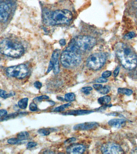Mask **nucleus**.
<instances>
[{
    "instance_id": "0eeeda50",
    "label": "nucleus",
    "mask_w": 137,
    "mask_h": 154,
    "mask_svg": "<svg viewBox=\"0 0 137 154\" xmlns=\"http://www.w3.org/2000/svg\"><path fill=\"white\" fill-rule=\"evenodd\" d=\"M75 44L79 50L86 51L91 50L96 43V39L91 36H79L75 41Z\"/></svg>"
},
{
    "instance_id": "20e7f679",
    "label": "nucleus",
    "mask_w": 137,
    "mask_h": 154,
    "mask_svg": "<svg viewBox=\"0 0 137 154\" xmlns=\"http://www.w3.org/2000/svg\"><path fill=\"white\" fill-rule=\"evenodd\" d=\"M72 14L71 12L66 9L57 10L51 13L50 23L51 24H67L72 20Z\"/></svg>"
},
{
    "instance_id": "ddd939ff",
    "label": "nucleus",
    "mask_w": 137,
    "mask_h": 154,
    "mask_svg": "<svg viewBox=\"0 0 137 154\" xmlns=\"http://www.w3.org/2000/svg\"><path fill=\"white\" fill-rule=\"evenodd\" d=\"M126 120L124 118H115L111 120L108 122L109 126L116 128H120L125 126Z\"/></svg>"
},
{
    "instance_id": "6e6552de",
    "label": "nucleus",
    "mask_w": 137,
    "mask_h": 154,
    "mask_svg": "<svg viewBox=\"0 0 137 154\" xmlns=\"http://www.w3.org/2000/svg\"><path fill=\"white\" fill-rule=\"evenodd\" d=\"M28 68L24 64L9 67L6 70L7 75L9 77H15L19 79L25 78L28 73Z\"/></svg>"
},
{
    "instance_id": "f8f14e48",
    "label": "nucleus",
    "mask_w": 137,
    "mask_h": 154,
    "mask_svg": "<svg viewBox=\"0 0 137 154\" xmlns=\"http://www.w3.org/2000/svg\"><path fill=\"white\" fill-rule=\"evenodd\" d=\"M60 53V50H56L53 51L51 56V62L53 64V72L55 74H57L59 72V63L58 61V57Z\"/></svg>"
},
{
    "instance_id": "7ed1b4c3",
    "label": "nucleus",
    "mask_w": 137,
    "mask_h": 154,
    "mask_svg": "<svg viewBox=\"0 0 137 154\" xmlns=\"http://www.w3.org/2000/svg\"><path fill=\"white\" fill-rule=\"evenodd\" d=\"M61 61L64 67L67 68H73L80 63L81 58L77 52L67 50L61 53Z\"/></svg>"
},
{
    "instance_id": "cd10ccee",
    "label": "nucleus",
    "mask_w": 137,
    "mask_h": 154,
    "mask_svg": "<svg viewBox=\"0 0 137 154\" xmlns=\"http://www.w3.org/2000/svg\"><path fill=\"white\" fill-rule=\"evenodd\" d=\"M136 36V34L133 32H130L125 35V38L127 39H130Z\"/></svg>"
},
{
    "instance_id": "f704fd0d",
    "label": "nucleus",
    "mask_w": 137,
    "mask_h": 154,
    "mask_svg": "<svg viewBox=\"0 0 137 154\" xmlns=\"http://www.w3.org/2000/svg\"><path fill=\"white\" fill-rule=\"evenodd\" d=\"M120 68L119 66H118V67L116 68L115 70H114L113 73V76L115 78L117 76H118V75L119 74V72H120Z\"/></svg>"
},
{
    "instance_id": "a211bd4d",
    "label": "nucleus",
    "mask_w": 137,
    "mask_h": 154,
    "mask_svg": "<svg viewBox=\"0 0 137 154\" xmlns=\"http://www.w3.org/2000/svg\"><path fill=\"white\" fill-rule=\"evenodd\" d=\"M118 93L120 94H125L127 96H130L133 93L131 90L126 88H119L118 90Z\"/></svg>"
},
{
    "instance_id": "e433bc0d",
    "label": "nucleus",
    "mask_w": 137,
    "mask_h": 154,
    "mask_svg": "<svg viewBox=\"0 0 137 154\" xmlns=\"http://www.w3.org/2000/svg\"><path fill=\"white\" fill-rule=\"evenodd\" d=\"M53 68V64L52 62L50 61L49 63V65L48 68V70L47 72V74L49 73V72L51 71V70H52Z\"/></svg>"
},
{
    "instance_id": "7c9ffc66",
    "label": "nucleus",
    "mask_w": 137,
    "mask_h": 154,
    "mask_svg": "<svg viewBox=\"0 0 137 154\" xmlns=\"http://www.w3.org/2000/svg\"><path fill=\"white\" fill-rule=\"evenodd\" d=\"M37 145V143L35 142H29L27 145V148L28 149L33 148L35 147Z\"/></svg>"
},
{
    "instance_id": "c9c22d12",
    "label": "nucleus",
    "mask_w": 137,
    "mask_h": 154,
    "mask_svg": "<svg viewBox=\"0 0 137 154\" xmlns=\"http://www.w3.org/2000/svg\"><path fill=\"white\" fill-rule=\"evenodd\" d=\"M7 114V111L4 109H0V117L5 116Z\"/></svg>"
},
{
    "instance_id": "393cba45",
    "label": "nucleus",
    "mask_w": 137,
    "mask_h": 154,
    "mask_svg": "<svg viewBox=\"0 0 137 154\" xmlns=\"http://www.w3.org/2000/svg\"><path fill=\"white\" fill-rule=\"evenodd\" d=\"M93 90V88L91 87H85L81 89V92L85 95H89L90 94V92Z\"/></svg>"
},
{
    "instance_id": "4be33fe9",
    "label": "nucleus",
    "mask_w": 137,
    "mask_h": 154,
    "mask_svg": "<svg viewBox=\"0 0 137 154\" xmlns=\"http://www.w3.org/2000/svg\"><path fill=\"white\" fill-rule=\"evenodd\" d=\"M71 104H72L71 103H68L67 104L62 105L60 106L57 107V108H55L53 111L54 112H57L63 111H65L66 108H67L68 107L70 106Z\"/></svg>"
},
{
    "instance_id": "c756f323",
    "label": "nucleus",
    "mask_w": 137,
    "mask_h": 154,
    "mask_svg": "<svg viewBox=\"0 0 137 154\" xmlns=\"http://www.w3.org/2000/svg\"><path fill=\"white\" fill-rule=\"evenodd\" d=\"M111 75V72L109 71H106L103 72L102 74V77L105 78H109Z\"/></svg>"
},
{
    "instance_id": "f257e3e1",
    "label": "nucleus",
    "mask_w": 137,
    "mask_h": 154,
    "mask_svg": "<svg viewBox=\"0 0 137 154\" xmlns=\"http://www.w3.org/2000/svg\"><path fill=\"white\" fill-rule=\"evenodd\" d=\"M115 50L118 59L124 68L132 70L137 67V55L130 46L124 43H118Z\"/></svg>"
},
{
    "instance_id": "2f4dec72",
    "label": "nucleus",
    "mask_w": 137,
    "mask_h": 154,
    "mask_svg": "<svg viewBox=\"0 0 137 154\" xmlns=\"http://www.w3.org/2000/svg\"><path fill=\"white\" fill-rule=\"evenodd\" d=\"M108 81V80L103 77L97 79L96 82L98 83H105Z\"/></svg>"
},
{
    "instance_id": "6ab92c4d",
    "label": "nucleus",
    "mask_w": 137,
    "mask_h": 154,
    "mask_svg": "<svg viewBox=\"0 0 137 154\" xmlns=\"http://www.w3.org/2000/svg\"><path fill=\"white\" fill-rule=\"evenodd\" d=\"M15 95V93L13 91L11 92L10 93H7V92L3 90L0 89V97L6 99L7 98L13 96Z\"/></svg>"
},
{
    "instance_id": "f03ea898",
    "label": "nucleus",
    "mask_w": 137,
    "mask_h": 154,
    "mask_svg": "<svg viewBox=\"0 0 137 154\" xmlns=\"http://www.w3.org/2000/svg\"><path fill=\"white\" fill-rule=\"evenodd\" d=\"M24 51L23 46L18 42L6 39L0 42V53L2 54L17 58L21 56Z\"/></svg>"
},
{
    "instance_id": "4468645a",
    "label": "nucleus",
    "mask_w": 137,
    "mask_h": 154,
    "mask_svg": "<svg viewBox=\"0 0 137 154\" xmlns=\"http://www.w3.org/2000/svg\"><path fill=\"white\" fill-rule=\"evenodd\" d=\"M92 113H93V111H92L79 109V110H72V111H68L66 112L65 113H64V114H63L74 116L83 115L89 114Z\"/></svg>"
},
{
    "instance_id": "423d86ee",
    "label": "nucleus",
    "mask_w": 137,
    "mask_h": 154,
    "mask_svg": "<svg viewBox=\"0 0 137 154\" xmlns=\"http://www.w3.org/2000/svg\"><path fill=\"white\" fill-rule=\"evenodd\" d=\"M15 3L14 0H1L0 1V22L5 23L8 20Z\"/></svg>"
},
{
    "instance_id": "473e14b6",
    "label": "nucleus",
    "mask_w": 137,
    "mask_h": 154,
    "mask_svg": "<svg viewBox=\"0 0 137 154\" xmlns=\"http://www.w3.org/2000/svg\"><path fill=\"white\" fill-rule=\"evenodd\" d=\"M93 87L97 91L99 92L101 88H102L103 85L100 84H95L93 85Z\"/></svg>"
},
{
    "instance_id": "9b49d317",
    "label": "nucleus",
    "mask_w": 137,
    "mask_h": 154,
    "mask_svg": "<svg viewBox=\"0 0 137 154\" xmlns=\"http://www.w3.org/2000/svg\"><path fill=\"white\" fill-rule=\"evenodd\" d=\"M85 147L83 144H72L67 148V153L70 154H81L83 153Z\"/></svg>"
},
{
    "instance_id": "72a5a7b5",
    "label": "nucleus",
    "mask_w": 137,
    "mask_h": 154,
    "mask_svg": "<svg viewBox=\"0 0 137 154\" xmlns=\"http://www.w3.org/2000/svg\"><path fill=\"white\" fill-rule=\"evenodd\" d=\"M42 84L39 81H36L34 83V86L37 89H40L42 87Z\"/></svg>"
},
{
    "instance_id": "bb28decb",
    "label": "nucleus",
    "mask_w": 137,
    "mask_h": 154,
    "mask_svg": "<svg viewBox=\"0 0 137 154\" xmlns=\"http://www.w3.org/2000/svg\"><path fill=\"white\" fill-rule=\"evenodd\" d=\"M49 99V97L45 95H43V96H39L35 98L34 99V100L36 101V102H41L43 100H48Z\"/></svg>"
},
{
    "instance_id": "dca6fc26",
    "label": "nucleus",
    "mask_w": 137,
    "mask_h": 154,
    "mask_svg": "<svg viewBox=\"0 0 137 154\" xmlns=\"http://www.w3.org/2000/svg\"><path fill=\"white\" fill-rule=\"evenodd\" d=\"M111 98L109 96H105L103 97H100L98 99L99 104L101 105H105L110 102Z\"/></svg>"
},
{
    "instance_id": "5701e85b",
    "label": "nucleus",
    "mask_w": 137,
    "mask_h": 154,
    "mask_svg": "<svg viewBox=\"0 0 137 154\" xmlns=\"http://www.w3.org/2000/svg\"><path fill=\"white\" fill-rule=\"evenodd\" d=\"M22 141H20L18 138H13L9 139L7 141V143L11 144H17L20 143Z\"/></svg>"
},
{
    "instance_id": "39448f33",
    "label": "nucleus",
    "mask_w": 137,
    "mask_h": 154,
    "mask_svg": "<svg viewBox=\"0 0 137 154\" xmlns=\"http://www.w3.org/2000/svg\"><path fill=\"white\" fill-rule=\"evenodd\" d=\"M106 55L103 53H98L91 55L87 60V67L97 70L101 68L106 61Z\"/></svg>"
},
{
    "instance_id": "a19ab883",
    "label": "nucleus",
    "mask_w": 137,
    "mask_h": 154,
    "mask_svg": "<svg viewBox=\"0 0 137 154\" xmlns=\"http://www.w3.org/2000/svg\"><path fill=\"white\" fill-rule=\"evenodd\" d=\"M1 103H0V107L1 106Z\"/></svg>"
},
{
    "instance_id": "58836bf2",
    "label": "nucleus",
    "mask_w": 137,
    "mask_h": 154,
    "mask_svg": "<svg viewBox=\"0 0 137 154\" xmlns=\"http://www.w3.org/2000/svg\"><path fill=\"white\" fill-rule=\"evenodd\" d=\"M59 43L62 46H65V44H66L65 40L64 39H62L59 41Z\"/></svg>"
},
{
    "instance_id": "1a4fd4ad",
    "label": "nucleus",
    "mask_w": 137,
    "mask_h": 154,
    "mask_svg": "<svg viewBox=\"0 0 137 154\" xmlns=\"http://www.w3.org/2000/svg\"><path fill=\"white\" fill-rule=\"evenodd\" d=\"M101 151L103 154H121L124 153L120 145L112 143L103 144L101 146Z\"/></svg>"
},
{
    "instance_id": "c85d7f7f",
    "label": "nucleus",
    "mask_w": 137,
    "mask_h": 154,
    "mask_svg": "<svg viewBox=\"0 0 137 154\" xmlns=\"http://www.w3.org/2000/svg\"><path fill=\"white\" fill-rule=\"evenodd\" d=\"M29 108L30 111L32 112L36 111L37 110V105L34 103H31V104H30Z\"/></svg>"
},
{
    "instance_id": "9d476101",
    "label": "nucleus",
    "mask_w": 137,
    "mask_h": 154,
    "mask_svg": "<svg viewBox=\"0 0 137 154\" xmlns=\"http://www.w3.org/2000/svg\"><path fill=\"white\" fill-rule=\"evenodd\" d=\"M98 123L96 122H87L76 124L74 127L75 130H93L98 128Z\"/></svg>"
},
{
    "instance_id": "412c9836",
    "label": "nucleus",
    "mask_w": 137,
    "mask_h": 154,
    "mask_svg": "<svg viewBox=\"0 0 137 154\" xmlns=\"http://www.w3.org/2000/svg\"><path fill=\"white\" fill-rule=\"evenodd\" d=\"M75 99V94L73 93H68L65 95V100L67 102H72Z\"/></svg>"
},
{
    "instance_id": "a878e982",
    "label": "nucleus",
    "mask_w": 137,
    "mask_h": 154,
    "mask_svg": "<svg viewBox=\"0 0 137 154\" xmlns=\"http://www.w3.org/2000/svg\"><path fill=\"white\" fill-rule=\"evenodd\" d=\"M39 134L42 135V136H47L50 134V132L48 130L43 128H41L38 131Z\"/></svg>"
},
{
    "instance_id": "2eb2a0df",
    "label": "nucleus",
    "mask_w": 137,
    "mask_h": 154,
    "mask_svg": "<svg viewBox=\"0 0 137 154\" xmlns=\"http://www.w3.org/2000/svg\"><path fill=\"white\" fill-rule=\"evenodd\" d=\"M25 114H26L25 112H16V113H13L9 114L8 115H6L4 117L1 118L0 119V121H6V120L11 119H13L19 116L23 115Z\"/></svg>"
},
{
    "instance_id": "f3484780",
    "label": "nucleus",
    "mask_w": 137,
    "mask_h": 154,
    "mask_svg": "<svg viewBox=\"0 0 137 154\" xmlns=\"http://www.w3.org/2000/svg\"><path fill=\"white\" fill-rule=\"evenodd\" d=\"M28 98H24L20 100L18 103V107L22 109L26 108L28 105Z\"/></svg>"
},
{
    "instance_id": "4c0bfd02",
    "label": "nucleus",
    "mask_w": 137,
    "mask_h": 154,
    "mask_svg": "<svg viewBox=\"0 0 137 154\" xmlns=\"http://www.w3.org/2000/svg\"><path fill=\"white\" fill-rule=\"evenodd\" d=\"M75 141H76V139L75 138H70V139L67 140V141H66L65 142V143L67 144H68L72 143L73 142Z\"/></svg>"
},
{
    "instance_id": "b1692460",
    "label": "nucleus",
    "mask_w": 137,
    "mask_h": 154,
    "mask_svg": "<svg viewBox=\"0 0 137 154\" xmlns=\"http://www.w3.org/2000/svg\"><path fill=\"white\" fill-rule=\"evenodd\" d=\"M110 91V87L108 85H105L103 87L99 92L102 94H108Z\"/></svg>"
},
{
    "instance_id": "aec40b11",
    "label": "nucleus",
    "mask_w": 137,
    "mask_h": 154,
    "mask_svg": "<svg viewBox=\"0 0 137 154\" xmlns=\"http://www.w3.org/2000/svg\"><path fill=\"white\" fill-rule=\"evenodd\" d=\"M29 133L27 132H21L17 135V138L20 141H22L28 139L29 137Z\"/></svg>"
},
{
    "instance_id": "ea45409f",
    "label": "nucleus",
    "mask_w": 137,
    "mask_h": 154,
    "mask_svg": "<svg viewBox=\"0 0 137 154\" xmlns=\"http://www.w3.org/2000/svg\"><path fill=\"white\" fill-rule=\"evenodd\" d=\"M132 151L133 152H132V153H136V154H137V148L134 149L133 150H132Z\"/></svg>"
}]
</instances>
